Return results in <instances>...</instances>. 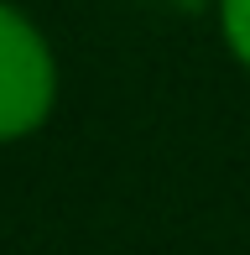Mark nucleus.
Wrapping results in <instances>:
<instances>
[{"mask_svg": "<svg viewBox=\"0 0 250 255\" xmlns=\"http://www.w3.org/2000/svg\"><path fill=\"white\" fill-rule=\"evenodd\" d=\"M58 104V57L31 16L0 0V146L26 141Z\"/></svg>", "mask_w": 250, "mask_h": 255, "instance_id": "1", "label": "nucleus"}, {"mask_svg": "<svg viewBox=\"0 0 250 255\" xmlns=\"http://www.w3.org/2000/svg\"><path fill=\"white\" fill-rule=\"evenodd\" d=\"M219 5V37L230 57L250 73V0H214Z\"/></svg>", "mask_w": 250, "mask_h": 255, "instance_id": "2", "label": "nucleus"}, {"mask_svg": "<svg viewBox=\"0 0 250 255\" xmlns=\"http://www.w3.org/2000/svg\"><path fill=\"white\" fill-rule=\"evenodd\" d=\"M183 5H188V0H183Z\"/></svg>", "mask_w": 250, "mask_h": 255, "instance_id": "3", "label": "nucleus"}]
</instances>
